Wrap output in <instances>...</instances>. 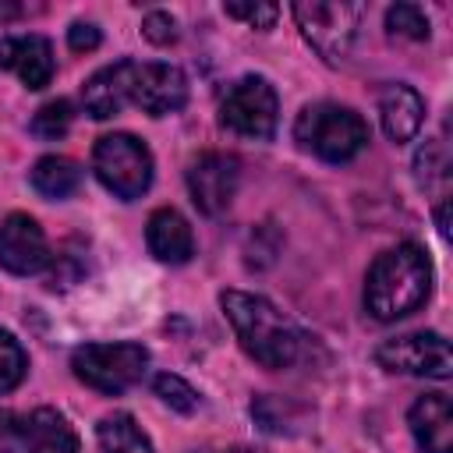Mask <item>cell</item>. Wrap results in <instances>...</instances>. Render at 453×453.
<instances>
[{
	"label": "cell",
	"mask_w": 453,
	"mask_h": 453,
	"mask_svg": "<svg viewBox=\"0 0 453 453\" xmlns=\"http://www.w3.org/2000/svg\"><path fill=\"white\" fill-rule=\"evenodd\" d=\"M432 290V265L418 244H396L382 251L365 280V308L379 322L411 315Z\"/></svg>",
	"instance_id": "1"
},
{
	"label": "cell",
	"mask_w": 453,
	"mask_h": 453,
	"mask_svg": "<svg viewBox=\"0 0 453 453\" xmlns=\"http://www.w3.org/2000/svg\"><path fill=\"white\" fill-rule=\"evenodd\" d=\"M241 347L265 368H287L297 361L301 354V336L297 329L283 319V311L276 304H269L258 294H244V290H226L219 297Z\"/></svg>",
	"instance_id": "2"
},
{
	"label": "cell",
	"mask_w": 453,
	"mask_h": 453,
	"mask_svg": "<svg viewBox=\"0 0 453 453\" xmlns=\"http://www.w3.org/2000/svg\"><path fill=\"white\" fill-rule=\"evenodd\" d=\"M294 138L301 142V149L315 152L326 163H347L368 145L372 131H368L365 117L354 113L350 106L315 103V106L301 110V117L294 124Z\"/></svg>",
	"instance_id": "3"
},
{
	"label": "cell",
	"mask_w": 453,
	"mask_h": 453,
	"mask_svg": "<svg viewBox=\"0 0 453 453\" xmlns=\"http://www.w3.org/2000/svg\"><path fill=\"white\" fill-rule=\"evenodd\" d=\"M92 170L106 191L131 202L152 184V152L134 134H103L92 149Z\"/></svg>",
	"instance_id": "4"
},
{
	"label": "cell",
	"mask_w": 453,
	"mask_h": 453,
	"mask_svg": "<svg viewBox=\"0 0 453 453\" xmlns=\"http://www.w3.org/2000/svg\"><path fill=\"white\" fill-rule=\"evenodd\" d=\"M149 365V350L142 343H88L71 354L74 375L99 393L131 389Z\"/></svg>",
	"instance_id": "5"
},
{
	"label": "cell",
	"mask_w": 453,
	"mask_h": 453,
	"mask_svg": "<svg viewBox=\"0 0 453 453\" xmlns=\"http://www.w3.org/2000/svg\"><path fill=\"white\" fill-rule=\"evenodd\" d=\"M219 120L226 131H234L241 138L265 142L276 131L280 99L265 78H241L226 88V96L219 103Z\"/></svg>",
	"instance_id": "6"
},
{
	"label": "cell",
	"mask_w": 453,
	"mask_h": 453,
	"mask_svg": "<svg viewBox=\"0 0 453 453\" xmlns=\"http://www.w3.org/2000/svg\"><path fill=\"white\" fill-rule=\"evenodd\" d=\"M294 18L304 39L329 60H343L357 35V7L354 4H326V0H301L294 4Z\"/></svg>",
	"instance_id": "7"
},
{
	"label": "cell",
	"mask_w": 453,
	"mask_h": 453,
	"mask_svg": "<svg viewBox=\"0 0 453 453\" xmlns=\"http://www.w3.org/2000/svg\"><path fill=\"white\" fill-rule=\"evenodd\" d=\"M375 361L389 372L428 375V379H449V372H453L449 343L439 333H407V336L386 340V343H379Z\"/></svg>",
	"instance_id": "8"
},
{
	"label": "cell",
	"mask_w": 453,
	"mask_h": 453,
	"mask_svg": "<svg viewBox=\"0 0 453 453\" xmlns=\"http://www.w3.org/2000/svg\"><path fill=\"white\" fill-rule=\"evenodd\" d=\"M127 103L149 117L177 113L188 103V78L170 64H134L127 60Z\"/></svg>",
	"instance_id": "9"
},
{
	"label": "cell",
	"mask_w": 453,
	"mask_h": 453,
	"mask_svg": "<svg viewBox=\"0 0 453 453\" xmlns=\"http://www.w3.org/2000/svg\"><path fill=\"white\" fill-rule=\"evenodd\" d=\"M237 180H241V163L234 156H226V152H202L188 170L191 202L205 216H219L234 202Z\"/></svg>",
	"instance_id": "10"
},
{
	"label": "cell",
	"mask_w": 453,
	"mask_h": 453,
	"mask_svg": "<svg viewBox=\"0 0 453 453\" xmlns=\"http://www.w3.org/2000/svg\"><path fill=\"white\" fill-rule=\"evenodd\" d=\"M46 262H50V244L42 226L25 212H11L0 223V265L14 276H28L39 273Z\"/></svg>",
	"instance_id": "11"
},
{
	"label": "cell",
	"mask_w": 453,
	"mask_h": 453,
	"mask_svg": "<svg viewBox=\"0 0 453 453\" xmlns=\"http://www.w3.org/2000/svg\"><path fill=\"white\" fill-rule=\"evenodd\" d=\"M0 67L14 71L21 85L46 88L53 78V50L42 35H7L0 39Z\"/></svg>",
	"instance_id": "12"
},
{
	"label": "cell",
	"mask_w": 453,
	"mask_h": 453,
	"mask_svg": "<svg viewBox=\"0 0 453 453\" xmlns=\"http://www.w3.org/2000/svg\"><path fill=\"white\" fill-rule=\"evenodd\" d=\"M407 421L425 453H453V403L446 393L418 396Z\"/></svg>",
	"instance_id": "13"
},
{
	"label": "cell",
	"mask_w": 453,
	"mask_h": 453,
	"mask_svg": "<svg viewBox=\"0 0 453 453\" xmlns=\"http://www.w3.org/2000/svg\"><path fill=\"white\" fill-rule=\"evenodd\" d=\"M379 117H382V131L389 142H411L421 131L425 120V99L411 88V85H389L379 96Z\"/></svg>",
	"instance_id": "14"
},
{
	"label": "cell",
	"mask_w": 453,
	"mask_h": 453,
	"mask_svg": "<svg viewBox=\"0 0 453 453\" xmlns=\"http://www.w3.org/2000/svg\"><path fill=\"white\" fill-rule=\"evenodd\" d=\"M145 241H149V251L159 262H170V265L188 262L191 251H195L191 226L177 209H156L149 216V226H145Z\"/></svg>",
	"instance_id": "15"
},
{
	"label": "cell",
	"mask_w": 453,
	"mask_h": 453,
	"mask_svg": "<svg viewBox=\"0 0 453 453\" xmlns=\"http://www.w3.org/2000/svg\"><path fill=\"white\" fill-rule=\"evenodd\" d=\"M21 442H25V453H78L74 428L53 407H39L25 418Z\"/></svg>",
	"instance_id": "16"
},
{
	"label": "cell",
	"mask_w": 453,
	"mask_h": 453,
	"mask_svg": "<svg viewBox=\"0 0 453 453\" xmlns=\"http://www.w3.org/2000/svg\"><path fill=\"white\" fill-rule=\"evenodd\" d=\"M81 103H85V113H92L96 120L117 117L127 106V60L96 71L81 88Z\"/></svg>",
	"instance_id": "17"
},
{
	"label": "cell",
	"mask_w": 453,
	"mask_h": 453,
	"mask_svg": "<svg viewBox=\"0 0 453 453\" xmlns=\"http://www.w3.org/2000/svg\"><path fill=\"white\" fill-rule=\"evenodd\" d=\"M78 184H81V170L64 156H42L32 170V188L46 198H67L71 191H78Z\"/></svg>",
	"instance_id": "18"
},
{
	"label": "cell",
	"mask_w": 453,
	"mask_h": 453,
	"mask_svg": "<svg viewBox=\"0 0 453 453\" xmlns=\"http://www.w3.org/2000/svg\"><path fill=\"white\" fill-rule=\"evenodd\" d=\"M99 446L103 453H152V442L145 439V432L134 425L131 414H110L96 425Z\"/></svg>",
	"instance_id": "19"
},
{
	"label": "cell",
	"mask_w": 453,
	"mask_h": 453,
	"mask_svg": "<svg viewBox=\"0 0 453 453\" xmlns=\"http://www.w3.org/2000/svg\"><path fill=\"white\" fill-rule=\"evenodd\" d=\"M71 120H74L71 103H67V99H53V103L39 106V113L32 117V131H35L39 138H46V142H57V138L67 134Z\"/></svg>",
	"instance_id": "20"
},
{
	"label": "cell",
	"mask_w": 453,
	"mask_h": 453,
	"mask_svg": "<svg viewBox=\"0 0 453 453\" xmlns=\"http://www.w3.org/2000/svg\"><path fill=\"white\" fill-rule=\"evenodd\" d=\"M414 166H418V180L425 184V188H442L446 180H449V156H446V145L435 138V142H425V149L418 152V159H414Z\"/></svg>",
	"instance_id": "21"
},
{
	"label": "cell",
	"mask_w": 453,
	"mask_h": 453,
	"mask_svg": "<svg viewBox=\"0 0 453 453\" xmlns=\"http://www.w3.org/2000/svg\"><path fill=\"white\" fill-rule=\"evenodd\" d=\"M386 25H389L393 35H403V39H414V42L428 39V18H425V11L418 4H396V7H389L386 11Z\"/></svg>",
	"instance_id": "22"
},
{
	"label": "cell",
	"mask_w": 453,
	"mask_h": 453,
	"mask_svg": "<svg viewBox=\"0 0 453 453\" xmlns=\"http://www.w3.org/2000/svg\"><path fill=\"white\" fill-rule=\"evenodd\" d=\"M25 368H28V361H25L21 343L0 329V393H11L25 379Z\"/></svg>",
	"instance_id": "23"
},
{
	"label": "cell",
	"mask_w": 453,
	"mask_h": 453,
	"mask_svg": "<svg viewBox=\"0 0 453 453\" xmlns=\"http://www.w3.org/2000/svg\"><path fill=\"white\" fill-rule=\"evenodd\" d=\"M156 396L170 407V411H180V414H191V411H198V393L180 379V375H156Z\"/></svg>",
	"instance_id": "24"
},
{
	"label": "cell",
	"mask_w": 453,
	"mask_h": 453,
	"mask_svg": "<svg viewBox=\"0 0 453 453\" xmlns=\"http://www.w3.org/2000/svg\"><path fill=\"white\" fill-rule=\"evenodd\" d=\"M226 14L230 18H241V21H248V25H255V28H269L273 21H276V14H280V7L276 4H226Z\"/></svg>",
	"instance_id": "25"
},
{
	"label": "cell",
	"mask_w": 453,
	"mask_h": 453,
	"mask_svg": "<svg viewBox=\"0 0 453 453\" xmlns=\"http://www.w3.org/2000/svg\"><path fill=\"white\" fill-rule=\"evenodd\" d=\"M142 32H145V39H149V42H156V46H166V42H173V39H177V25H173V18H170V14H163V11H152V14L145 18Z\"/></svg>",
	"instance_id": "26"
},
{
	"label": "cell",
	"mask_w": 453,
	"mask_h": 453,
	"mask_svg": "<svg viewBox=\"0 0 453 453\" xmlns=\"http://www.w3.org/2000/svg\"><path fill=\"white\" fill-rule=\"evenodd\" d=\"M67 42H71L74 53H88V50H96V46L103 42V35H99L96 25H88V21H74V25L67 28Z\"/></svg>",
	"instance_id": "27"
},
{
	"label": "cell",
	"mask_w": 453,
	"mask_h": 453,
	"mask_svg": "<svg viewBox=\"0 0 453 453\" xmlns=\"http://www.w3.org/2000/svg\"><path fill=\"white\" fill-rule=\"evenodd\" d=\"M21 435V425L11 411H0V453H14V442Z\"/></svg>",
	"instance_id": "28"
},
{
	"label": "cell",
	"mask_w": 453,
	"mask_h": 453,
	"mask_svg": "<svg viewBox=\"0 0 453 453\" xmlns=\"http://www.w3.org/2000/svg\"><path fill=\"white\" fill-rule=\"evenodd\" d=\"M18 14H21V7H18V4L0 0V21H11V18H18Z\"/></svg>",
	"instance_id": "29"
},
{
	"label": "cell",
	"mask_w": 453,
	"mask_h": 453,
	"mask_svg": "<svg viewBox=\"0 0 453 453\" xmlns=\"http://www.w3.org/2000/svg\"><path fill=\"white\" fill-rule=\"evenodd\" d=\"M435 223H439V234H442V237H449V226H446V202L435 209Z\"/></svg>",
	"instance_id": "30"
}]
</instances>
